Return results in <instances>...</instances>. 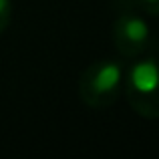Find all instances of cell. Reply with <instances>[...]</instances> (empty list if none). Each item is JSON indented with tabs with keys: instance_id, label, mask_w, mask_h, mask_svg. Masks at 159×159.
Wrapping results in <instances>:
<instances>
[{
	"instance_id": "cell-4",
	"label": "cell",
	"mask_w": 159,
	"mask_h": 159,
	"mask_svg": "<svg viewBox=\"0 0 159 159\" xmlns=\"http://www.w3.org/2000/svg\"><path fill=\"white\" fill-rule=\"evenodd\" d=\"M125 10L143 12L147 16H159V0H119Z\"/></svg>"
},
{
	"instance_id": "cell-5",
	"label": "cell",
	"mask_w": 159,
	"mask_h": 159,
	"mask_svg": "<svg viewBox=\"0 0 159 159\" xmlns=\"http://www.w3.org/2000/svg\"><path fill=\"white\" fill-rule=\"evenodd\" d=\"M12 20V2L10 0H0V34L8 28Z\"/></svg>"
},
{
	"instance_id": "cell-1",
	"label": "cell",
	"mask_w": 159,
	"mask_h": 159,
	"mask_svg": "<svg viewBox=\"0 0 159 159\" xmlns=\"http://www.w3.org/2000/svg\"><path fill=\"white\" fill-rule=\"evenodd\" d=\"M123 77L125 69L117 61L101 58L91 62L77 81L79 99L89 109L97 111L115 105L123 95Z\"/></svg>"
},
{
	"instance_id": "cell-2",
	"label": "cell",
	"mask_w": 159,
	"mask_h": 159,
	"mask_svg": "<svg viewBox=\"0 0 159 159\" xmlns=\"http://www.w3.org/2000/svg\"><path fill=\"white\" fill-rule=\"evenodd\" d=\"M123 93L143 119H159V61L143 58L125 69Z\"/></svg>"
},
{
	"instance_id": "cell-3",
	"label": "cell",
	"mask_w": 159,
	"mask_h": 159,
	"mask_svg": "<svg viewBox=\"0 0 159 159\" xmlns=\"http://www.w3.org/2000/svg\"><path fill=\"white\" fill-rule=\"evenodd\" d=\"M113 44L123 58H139L151 44L147 22L133 10H123L113 22Z\"/></svg>"
}]
</instances>
